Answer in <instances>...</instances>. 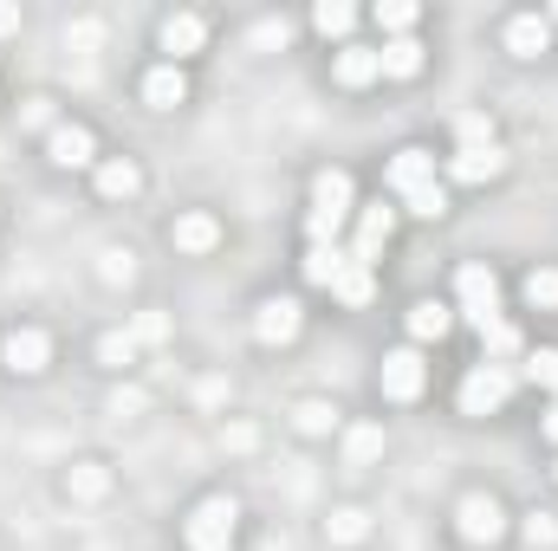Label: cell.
Returning <instances> with one entry per match:
<instances>
[{
  "instance_id": "cell-12",
  "label": "cell",
  "mask_w": 558,
  "mask_h": 551,
  "mask_svg": "<svg viewBox=\"0 0 558 551\" xmlns=\"http://www.w3.org/2000/svg\"><path fill=\"white\" fill-rule=\"evenodd\" d=\"M546 46H553V26H546L539 13H513V20H507V52H513V59H539Z\"/></svg>"
},
{
  "instance_id": "cell-30",
  "label": "cell",
  "mask_w": 558,
  "mask_h": 551,
  "mask_svg": "<svg viewBox=\"0 0 558 551\" xmlns=\"http://www.w3.org/2000/svg\"><path fill=\"white\" fill-rule=\"evenodd\" d=\"M526 383H539V390L558 396V351H533V357H526Z\"/></svg>"
},
{
  "instance_id": "cell-33",
  "label": "cell",
  "mask_w": 558,
  "mask_h": 551,
  "mask_svg": "<svg viewBox=\"0 0 558 551\" xmlns=\"http://www.w3.org/2000/svg\"><path fill=\"white\" fill-rule=\"evenodd\" d=\"M72 493H78V500H98V493H105V474H98V467H78V474H72Z\"/></svg>"
},
{
  "instance_id": "cell-39",
  "label": "cell",
  "mask_w": 558,
  "mask_h": 551,
  "mask_svg": "<svg viewBox=\"0 0 558 551\" xmlns=\"http://www.w3.org/2000/svg\"><path fill=\"white\" fill-rule=\"evenodd\" d=\"M546 434H553V441H558V403H553V409H546Z\"/></svg>"
},
{
  "instance_id": "cell-2",
  "label": "cell",
  "mask_w": 558,
  "mask_h": 551,
  "mask_svg": "<svg viewBox=\"0 0 558 551\" xmlns=\"http://www.w3.org/2000/svg\"><path fill=\"white\" fill-rule=\"evenodd\" d=\"M454 311H461L474 331H487V325L500 318V279L487 273L481 260H468V267L454 273Z\"/></svg>"
},
{
  "instance_id": "cell-27",
  "label": "cell",
  "mask_w": 558,
  "mask_h": 551,
  "mask_svg": "<svg viewBox=\"0 0 558 551\" xmlns=\"http://www.w3.org/2000/svg\"><path fill=\"white\" fill-rule=\"evenodd\" d=\"M377 26H384L390 39H403V33L416 26V0H384V7H377Z\"/></svg>"
},
{
  "instance_id": "cell-38",
  "label": "cell",
  "mask_w": 558,
  "mask_h": 551,
  "mask_svg": "<svg viewBox=\"0 0 558 551\" xmlns=\"http://www.w3.org/2000/svg\"><path fill=\"white\" fill-rule=\"evenodd\" d=\"M0 33H20V7H0Z\"/></svg>"
},
{
  "instance_id": "cell-31",
  "label": "cell",
  "mask_w": 558,
  "mask_h": 551,
  "mask_svg": "<svg viewBox=\"0 0 558 551\" xmlns=\"http://www.w3.org/2000/svg\"><path fill=\"white\" fill-rule=\"evenodd\" d=\"M331 428V409L325 403H299V434H325Z\"/></svg>"
},
{
  "instance_id": "cell-6",
  "label": "cell",
  "mask_w": 558,
  "mask_h": 551,
  "mask_svg": "<svg viewBox=\"0 0 558 551\" xmlns=\"http://www.w3.org/2000/svg\"><path fill=\"white\" fill-rule=\"evenodd\" d=\"M390 234H397V208H384V201H371V208H357V241H351V260H364V267H377V254L390 247Z\"/></svg>"
},
{
  "instance_id": "cell-34",
  "label": "cell",
  "mask_w": 558,
  "mask_h": 551,
  "mask_svg": "<svg viewBox=\"0 0 558 551\" xmlns=\"http://www.w3.org/2000/svg\"><path fill=\"white\" fill-rule=\"evenodd\" d=\"M377 448H384V434H377V428H357V434H351V461H371Z\"/></svg>"
},
{
  "instance_id": "cell-16",
  "label": "cell",
  "mask_w": 558,
  "mask_h": 551,
  "mask_svg": "<svg viewBox=\"0 0 558 551\" xmlns=\"http://www.w3.org/2000/svg\"><path fill=\"white\" fill-rule=\"evenodd\" d=\"M428 182H435V156H428V149H397L390 188H397V195H416V188H428Z\"/></svg>"
},
{
  "instance_id": "cell-5",
  "label": "cell",
  "mask_w": 558,
  "mask_h": 551,
  "mask_svg": "<svg viewBox=\"0 0 558 551\" xmlns=\"http://www.w3.org/2000/svg\"><path fill=\"white\" fill-rule=\"evenodd\" d=\"M454 532H461L468 546H494V539L507 532L500 500H494V493H468V500H461V513H454Z\"/></svg>"
},
{
  "instance_id": "cell-4",
  "label": "cell",
  "mask_w": 558,
  "mask_h": 551,
  "mask_svg": "<svg viewBox=\"0 0 558 551\" xmlns=\"http://www.w3.org/2000/svg\"><path fill=\"white\" fill-rule=\"evenodd\" d=\"M234 519H241V506H234L228 493H208V500L189 513V551H228L234 546Z\"/></svg>"
},
{
  "instance_id": "cell-20",
  "label": "cell",
  "mask_w": 558,
  "mask_h": 551,
  "mask_svg": "<svg viewBox=\"0 0 558 551\" xmlns=\"http://www.w3.org/2000/svg\"><path fill=\"white\" fill-rule=\"evenodd\" d=\"M377 59H384V78H416L422 72V39H410V33H403V39H384Z\"/></svg>"
},
{
  "instance_id": "cell-21",
  "label": "cell",
  "mask_w": 558,
  "mask_h": 551,
  "mask_svg": "<svg viewBox=\"0 0 558 551\" xmlns=\"http://www.w3.org/2000/svg\"><path fill=\"white\" fill-rule=\"evenodd\" d=\"M344 260H351V247L325 241V247H312V254H305V279H312V285H331V279L344 273Z\"/></svg>"
},
{
  "instance_id": "cell-24",
  "label": "cell",
  "mask_w": 558,
  "mask_h": 551,
  "mask_svg": "<svg viewBox=\"0 0 558 551\" xmlns=\"http://www.w3.org/2000/svg\"><path fill=\"white\" fill-rule=\"evenodd\" d=\"M481 344H487V364H507V357H520V325L494 318V325L481 331Z\"/></svg>"
},
{
  "instance_id": "cell-32",
  "label": "cell",
  "mask_w": 558,
  "mask_h": 551,
  "mask_svg": "<svg viewBox=\"0 0 558 551\" xmlns=\"http://www.w3.org/2000/svg\"><path fill=\"white\" fill-rule=\"evenodd\" d=\"M553 539H558L553 513H526V546H553Z\"/></svg>"
},
{
  "instance_id": "cell-13",
  "label": "cell",
  "mask_w": 558,
  "mask_h": 551,
  "mask_svg": "<svg viewBox=\"0 0 558 551\" xmlns=\"http://www.w3.org/2000/svg\"><path fill=\"white\" fill-rule=\"evenodd\" d=\"M182 98H189L182 65H156V72H143V105H149V111H175Z\"/></svg>"
},
{
  "instance_id": "cell-40",
  "label": "cell",
  "mask_w": 558,
  "mask_h": 551,
  "mask_svg": "<svg viewBox=\"0 0 558 551\" xmlns=\"http://www.w3.org/2000/svg\"><path fill=\"white\" fill-rule=\"evenodd\" d=\"M553 20H558V7H553Z\"/></svg>"
},
{
  "instance_id": "cell-26",
  "label": "cell",
  "mask_w": 558,
  "mask_h": 551,
  "mask_svg": "<svg viewBox=\"0 0 558 551\" xmlns=\"http://www.w3.org/2000/svg\"><path fill=\"white\" fill-rule=\"evenodd\" d=\"M131 357H137V331H105V338H98V364H105V370H124Z\"/></svg>"
},
{
  "instance_id": "cell-35",
  "label": "cell",
  "mask_w": 558,
  "mask_h": 551,
  "mask_svg": "<svg viewBox=\"0 0 558 551\" xmlns=\"http://www.w3.org/2000/svg\"><path fill=\"white\" fill-rule=\"evenodd\" d=\"M331 532H338L344 546H357V539H364L371 526H364V513H338V526H331Z\"/></svg>"
},
{
  "instance_id": "cell-11",
  "label": "cell",
  "mask_w": 558,
  "mask_h": 551,
  "mask_svg": "<svg viewBox=\"0 0 558 551\" xmlns=\"http://www.w3.org/2000/svg\"><path fill=\"white\" fill-rule=\"evenodd\" d=\"M156 39H162V52H169V65H175V59H189V52H202V39H208V26H202L195 13H169Z\"/></svg>"
},
{
  "instance_id": "cell-22",
  "label": "cell",
  "mask_w": 558,
  "mask_h": 551,
  "mask_svg": "<svg viewBox=\"0 0 558 551\" xmlns=\"http://www.w3.org/2000/svg\"><path fill=\"white\" fill-rule=\"evenodd\" d=\"M331 298H344V305H371V267H364V260H344V273L331 279Z\"/></svg>"
},
{
  "instance_id": "cell-18",
  "label": "cell",
  "mask_w": 558,
  "mask_h": 551,
  "mask_svg": "<svg viewBox=\"0 0 558 551\" xmlns=\"http://www.w3.org/2000/svg\"><path fill=\"white\" fill-rule=\"evenodd\" d=\"M448 331H454V305H441V298L410 305V338H416V344H435V338H448Z\"/></svg>"
},
{
  "instance_id": "cell-10",
  "label": "cell",
  "mask_w": 558,
  "mask_h": 551,
  "mask_svg": "<svg viewBox=\"0 0 558 551\" xmlns=\"http://www.w3.org/2000/svg\"><path fill=\"white\" fill-rule=\"evenodd\" d=\"M46 149H52V162H59V169H92V156H98L92 131H78V124H52Z\"/></svg>"
},
{
  "instance_id": "cell-23",
  "label": "cell",
  "mask_w": 558,
  "mask_h": 551,
  "mask_svg": "<svg viewBox=\"0 0 558 551\" xmlns=\"http://www.w3.org/2000/svg\"><path fill=\"white\" fill-rule=\"evenodd\" d=\"M312 26H318L325 39H344V33L357 26V7H351V0H325V7L312 13Z\"/></svg>"
},
{
  "instance_id": "cell-8",
  "label": "cell",
  "mask_w": 558,
  "mask_h": 551,
  "mask_svg": "<svg viewBox=\"0 0 558 551\" xmlns=\"http://www.w3.org/2000/svg\"><path fill=\"white\" fill-rule=\"evenodd\" d=\"M422 383H428V370H422L416 344H403V351H390V357H384V396H390V403H416Z\"/></svg>"
},
{
  "instance_id": "cell-15",
  "label": "cell",
  "mask_w": 558,
  "mask_h": 551,
  "mask_svg": "<svg viewBox=\"0 0 558 551\" xmlns=\"http://www.w3.org/2000/svg\"><path fill=\"white\" fill-rule=\"evenodd\" d=\"M500 169H507L500 143H494V149H461V156H448V175H454V182H474V188H481V182H494Z\"/></svg>"
},
{
  "instance_id": "cell-17",
  "label": "cell",
  "mask_w": 558,
  "mask_h": 551,
  "mask_svg": "<svg viewBox=\"0 0 558 551\" xmlns=\"http://www.w3.org/2000/svg\"><path fill=\"white\" fill-rule=\"evenodd\" d=\"M143 188V169L131 162V156H111V162H98V195L105 201H131Z\"/></svg>"
},
{
  "instance_id": "cell-1",
  "label": "cell",
  "mask_w": 558,
  "mask_h": 551,
  "mask_svg": "<svg viewBox=\"0 0 558 551\" xmlns=\"http://www.w3.org/2000/svg\"><path fill=\"white\" fill-rule=\"evenodd\" d=\"M351 221V175L344 169H325V175H312V247H325V241H338V228Z\"/></svg>"
},
{
  "instance_id": "cell-36",
  "label": "cell",
  "mask_w": 558,
  "mask_h": 551,
  "mask_svg": "<svg viewBox=\"0 0 558 551\" xmlns=\"http://www.w3.org/2000/svg\"><path fill=\"white\" fill-rule=\"evenodd\" d=\"M162 331H169V325H162V311H143V318H137V344H143V338H162Z\"/></svg>"
},
{
  "instance_id": "cell-14",
  "label": "cell",
  "mask_w": 558,
  "mask_h": 551,
  "mask_svg": "<svg viewBox=\"0 0 558 551\" xmlns=\"http://www.w3.org/2000/svg\"><path fill=\"white\" fill-rule=\"evenodd\" d=\"M377 78H384V59H377V46H344V52H338V85L364 91V85H377Z\"/></svg>"
},
{
  "instance_id": "cell-19",
  "label": "cell",
  "mask_w": 558,
  "mask_h": 551,
  "mask_svg": "<svg viewBox=\"0 0 558 551\" xmlns=\"http://www.w3.org/2000/svg\"><path fill=\"white\" fill-rule=\"evenodd\" d=\"M175 247H182V254H215V247H221L215 215H175Z\"/></svg>"
},
{
  "instance_id": "cell-7",
  "label": "cell",
  "mask_w": 558,
  "mask_h": 551,
  "mask_svg": "<svg viewBox=\"0 0 558 551\" xmlns=\"http://www.w3.org/2000/svg\"><path fill=\"white\" fill-rule=\"evenodd\" d=\"M0 357H7V370H13V377H39V370L52 364V338H46V331H33V325H20V331H7Z\"/></svg>"
},
{
  "instance_id": "cell-37",
  "label": "cell",
  "mask_w": 558,
  "mask_h": 551,
  "mask_svg": "<svg viewBox=\"0 0 558 551\" xmlns=\"http://www.w3.org/2000/svg\"><path fill=\"white\" fill-rule=\"evenodd\" d=\"M254 46H286V20H274V26H260V33H254Z\"/></svg>"
},
{
  "instance_id": "cell-3",
  "label": "cell",
  "mask_w": 558,
  "mask_h": 551,
  "mask_svg": "<svg viewBox=\"0 0 558 551\" xmlns=\"http://www.w3.org/2000/svg\"><path fill=\"white\" fill-rule=\"evenodd\" d=\"M513 383H520V370H507V364H487V357H481V364L461 377V396H454V403H461V415H494L507 396H513Z\"/></svg>"
},
{
  "instance_id": "cell-28",
  "label": "cell",
  "mask_w": 558,
  "mask_h": 551,
  "mask_svg": "<svg viewBox=\"0 0 558 551\" xmlns=\"http://www.w3.org/2000/svg\"><path fill=\"white\" fill-rule=\"evenodd\" d=\"M526 305H533V311H553V305H558V273H553V267L526 273Z\"/></svg>"
},
{
  "instance_id": "cell-9",
  "label": "cell",
  "mask_w": 558,
  "mask_h": 551,
  "mask_svg": "<svg viewBox=\"0 0 558 551\" xmlns=\"http://www.w3.org/2000/svg\"><path fill=\"white\" fill-rule=\"evenodd\" d=\"M254 338L260 344H292L299 338V298H267L254 311Z\"/></svg>"
},
{
  "instance_id": "cell-29",
  "label": "cell",
  "mask_w": 558,
  "mask_h": 551,
  "mask_svg": "<svg viewBox=\"0 0 558 551\" xmlns=\"http://www.w3.org/2000/svg\"><path fill=\"white\" fill-rule=\"evenodd\" d=\"M403 208H410V215H422V221H441V215H448V195L428 182V188H416V195H403Z\"/></svg>"
},
{
  "instance_id": "cell-25",
  "label": "cell",
  "mask_w": 558,
  "mask_h": 551,
  "mask_svg": "<svg viewBox=\"0 0 558 551\" xmlns=\"http://www.w3.org/2000/svg\"><path fill=\"white\" fill-rule=\"evenodd\" d=\"M454 137H461V149H494V118L487 111H461L454 118Z\"/></svg>"
}]
</instances>
